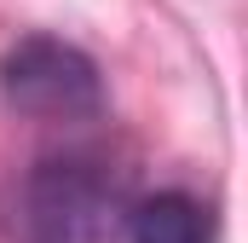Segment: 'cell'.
Returning <instances> with one entry per match:
<instances>
[{"instance_id": "cell-1", "label": "cell", "mask_w": 248, "mask_h": 243, "mask_svg": "<svg viewBox=\"0 0 248 243\" xmlns=\"http://www.w3.org/2000/svg\"><path fill=\"white\" fill-rule=\"evenodd\" d=\"M133 208V168L104 145L46 151L0 191L6 243H116Z\"/></svg>"}, {"instance_id": "cell-3", "label": "cell", "mask_w": 248, "mask_h": 243, "mask_svg": "<svg viewBox=\"0 0 248 243\" xmlns=\"http://www.w3.org/2000/svg\"><path fill=\"white\" fill-rule=\"evenodd\" d=\"M127 243H214V208L190 191H156L127 208Z\"/></svg>"}, {"instance_id": "cell-2", "label": "cell", "mask_w": 248, "mask_h": 243, "mask_svg": "<svg viewBox=\"0 0 248 243\" xmlns=\"http://www.w3.org/2000/svg\"><path fill=\"white\" fill-rule=\"evenodd\" d=\"M0 99L6 110L29 122H75L104 116V75L81 47H69L58 35H23L6 58H0Z\"/></svg>"}]
</instances>
